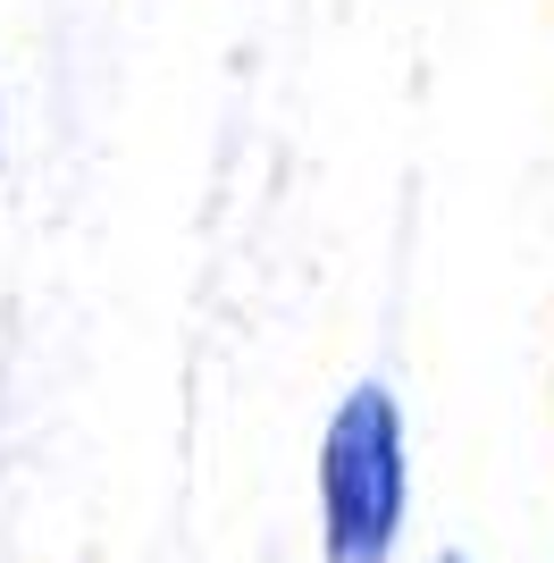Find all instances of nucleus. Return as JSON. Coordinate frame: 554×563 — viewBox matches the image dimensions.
Segmentation results:
<instances>
[{"label":"nucleus","instance_id":"nucleus-1","mask_svg":"<svg viewBox=\"0 0 554 563\" xmlns=\"http://www.w3.org/2000/svg\"><path fill=\"white\" fill-rule=\"evenodd\" d=\"M412 505L403 412L378 378H362L320 429V555L328 563H395Z\"/></svg>","mask_w":554,"mask_h":563},{"label":"nucleus","instance_id":"nucleus-2","mask_svg":"<svg viewBox=\"0 0 554 563\" xmlns=\"http://www.w3.org/2000/svg\"><path fill=\"white\" fill-rule=\"evenodd\" d=\"M437 563H470V555H437Z\"/></svg>","mask_w":554,"mask_h":563}]
</instances>
